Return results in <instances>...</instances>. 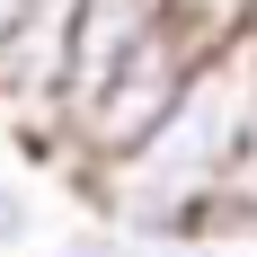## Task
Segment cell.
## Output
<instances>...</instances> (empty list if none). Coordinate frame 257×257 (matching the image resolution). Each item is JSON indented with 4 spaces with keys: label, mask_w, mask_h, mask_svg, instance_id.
I'll return each mask as SVG.
<instances>
[{
    "label": "cell",
    "mask_w": 257,
    "mask_h": 257,
    "mask_svg": "<svg viewBox=\"0 0 257 257\" xmlns=\"http://www.w3.org/2000/svg\"><path fill=\"white\" fill-rule=\"evenodd\" d=\"M257 133V36L231 27L222 45L195 62L186 98L169 106V124L142 142L133 160L98 169L89 195H98L106 231L124 248H169V239H213L222 231V195H231V169Z\"/></svg>",
    "instance_id": "1"
},
{
    "label": "cell",
    "mask_w": 257,
    "mask_h": 257,
    "mask_svg": "<svg viewBox=\"0 0 257 257\" xmlns=\"http://www.w3.org/2000/svg\"><path fill=\"white\" fill-rule=\"evenodd\" d=\"M222 239L257 248V133H248V151H239V169H231V195H222Z\"/></svg>",
    "instance_id": "2"
},
{
    "label": "cell",
    "mask_w": 257,
    "mask_h": 257,
    "mask_svg": "<svg viewBox=\"0 0 257 257\" xmlns=\"http://www.w3.org/2000/svg\"><path fill=\"white\" fill-rule=\"evenodd\" d=\"M27 239H36V195H27V178H9V169H0V257L27 248Z\"/></svg>",
    "instance_id": "3"
},
{
    "label": "cell",
    "mask_w": 257,
    "mask_h": 257,
    "mask_svg": "<svg viewBox=\"0 0 257 257\" xmlns=\"http://www.w3.org/2000/svg\"><path fill=\"white\" fill-rule=\"evenodd\" d=\"M27 257H133L115 231H71V239H53V248H27Z\"/></svg>",
    "instance_id": "4"
},
{
    "label": "cell",
    "mask_w": 257,
    "mask_h": 257,
    "mask_svg": "<svg viewBox=\"0 0 257 257\" xmlns=\"http://www.w3.org/2000/svg\"><path fill=\"white\" fill-rule=\"evenodd\" d=\"M133 257H257V248H239V239H169V248H133Z\"/></svg>",
    "instance_id": "5"
}]
</instances>
